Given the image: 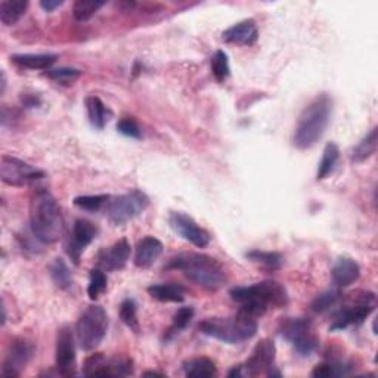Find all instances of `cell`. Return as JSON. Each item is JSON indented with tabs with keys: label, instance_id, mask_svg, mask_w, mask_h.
<instances>
[{
	"label": "cell",
	"instance_id": "obj_1",
	"mask_svg": "<svg viewBox=\"0 0 378 378\" xmlns=\"http://www.w3.org/2000/svg\"><path fill=\"white\" fill-rule=\"evenodd\" d=\"M231 298L238 303L240 314L254 319L263 317L269 309H282L289 305V293L277 281H263L249 286H233Z\"/></svg>",
	"mask_w": 378,
	"mask_h": 378
},
{
	"label": "cell",
	"instance_id": "obj_2",
	"mask_svg": "<svg viewBox=\"0 0 378 378\" xmlns=\"http://www.w3.org/2000/svg\"><path fill=\"white\" fill-rule=\"evenodd\" d=\"M164 269L182 270L184 275L208 291H217L228 281L226 272L216 259L200 253H180L168 260Z\"/></svg>",
	"mask_w": 378,
	"mask_h": 378
},
{
	"label": "cell",
	"instance_id": "obj_3",
	"mask_svg": "<svg viewBox=\"0 0 378 378\" xmlns=\"http://www.w3.org/2000/svg\"><path fill=\"white\" fill-rule=\"evenodd\" d=\"M331 111L333 101L327 94H321L312 99L297 120L293 136L294 147L298 150L315 147L330 124Z\"/></svg>",
	"mask_w": 378,
	"mask_h": 378
},
{
	"label": "cell",
	"instance_id": "obj_4",
	"mask_svg": "<svg viewBox=\"0 0 378 378\" xmlns=\"http://www.w3.org/2000/svg\"><path fill=\"white\" fill-rule=\"evenodd\" d=\"M30 226L36 240L54 244L62 235V215L58 201L48 189L37 191L30 203Z\"/></svg>",
	"mask_w": 378,
	"mask_h": 378
},
{
	"label": "cell",
	"instance_id": "obj_5",
	"mask_svg": "<svg viewBox=\"0 0 378 378\" xmlns=\"http://www.w3.org/2000/svg\"><path fill=\"white\" fill-rule=\"evenodd\" d=\"M198 330L226 344H241L249 342L257 333V321L238 312L233 318H207L200 322Z\"/></svg>",
	"mask_w": 378,
	"mask_h": 378
},
{
	"label": "cell",
	"instance_id": "obj_6",
	"mask_svg": "<svg viewBox=\"0 0 378 378\" xmlns=\"http://www.w3.org/2000/svg\"><path fill=\"white\" fill-rule=\"evenodd\" d=\"M108 331V315L102 306L86 307L75 324V337L85 351L95 350L106 338Z\"/></svg>",
	"mask_w": 378,
	"mask_h": 378
},
{
	"label": "cell",
	"instance_id": "obj_7",
	"mask_svg": "<svg viewBox=\"0 0 378 378\" xmlns=\"http://www.w3.org/2000/svg\"><path fill=\"white\" fill-rule=\"evenodd\" d=\"M343 306L337 310L334 322L331 324V331L346 330L350 325H361L367 319L375 309V294L370 291H356L351 293Z\"/></svg>",
	"mask_w": 378,
	"mask_h": 378
},
{
	"label": "cell",
	"instance_id": "obj_8",
	"mask_svg": "<svg viewBox=\"0 0 378 378\" xmlns=\"http://www.w3.org/2000/svg\"><path fill=\"white\" fill-rule=\"evenodd\" d=\"M278 333L289 342L300 356H310L319 347L314 325L305 318H285L279 322Z\"/></svg>",
	"mask_w": 378,
	"mask_h": 378
},
{
	"label": "cell",
	"instance_id": "obj_9",
	"mask_svg": "<svg viewBox=\"0 0 378 378\" xmlns=\"http://www.w3.org/2000/svg\"><path fill=\"white\" fill-rule=\"evenodd\" d=\"M148 205V195L139 189H133L120 197L111 198L107 204V216L114 226H122L142 215Z\"/></svg>",
	"mask_w": 378,
	"mask_h": 378
},
{
	"label": "cell",
	"instance_id": "obj_10",
	"mask_svg": "<svg viewBox=\"0 0 378 378\" xmlns=\"http://www.w3.org/2000/svg\"><path fill=\"white\" fill-rule=\"evenodd\" d=\"M45 177V172L10 155L0 159V179L10 187H29Z\"/></svg>",
	"mask_w": 378,
	"mask_h": 378
},
{
	"label": "cell",
	"instance_id": "obj_11",
	"mask_svg": "<svg viewBox=\"0 0 378 378\" xmlns=\"http://www.w3.org/2000/svg\"><path fill=\"white\" fill-rule=\"evenodd\" d=\"M86 377H127L133 374V362L126 356L107 359L102 354L89 356L83 363Z\"/></svg>",
	"mask_w": 378,
	"mask_h": 378
},
{
	"label": "cell",
	"instance_id": "obj_12",
	"mask_svg": "<svg viewBox=\"0 0 378 378\" xmlns=\"http://www.w3.org/2000/svg\"><path fill=\"white\" fill-rule=\"evenodd\" d=\"M36 354V346L29 338L18 337L10 342L2 367V377H20Z\"/></svg>",
	"mask_w": 378,
	"mask_h": 378
},
{
	"label": "cell",
	"instance_id": "obj_13",
	"mask_svg": "<svg viewBox=\"0 0 378 378\" xmlns=\"http://www.w3.org/2000/svg\"><path fill=\"white\" fill-rule=\"evenodd\" d=\"M168 225L180 238L187 240L192 245L198 247V249H204V247L210 244V233L198 226L197 221L185 213H170V216H168Z\"/></svg>",
	"mask_w": 378,
	"mask_h": 378
},
{
	"label": "cell",
	"instance_id": "obj_14",
	"mask_svg": "<svg viewBox=\"0 0 378 378\" xmlns=\"http://www.w3.org/2000/svg\"><path fill=\"white\" fill-rule=\"evenodd\" d=\"M275 356H277V347L275 343L269 338L260 340L252 351V356L245 361L242 365L244 375H259V374H268V371L275 367Z\"/></svg>",
	"mask_w": 378,
	"mask_h": 378
},
{
	"label": "cell",
	"instance_id": "obj_15",
	"mask_svg": "<svg viewBox=\"0 0 378 378\" xmlns=\"http://www.w3.org/2000/svg\"><path fill=\"white\" fill-rule=\"evenodd\" d=\"M57 368L61 375L71 377L75 374V343L73 330L70 327L59 328L57 335V351H55Z\"/></svg>",
	"mask_w": 378,
	"mask_h": 378
},
{
	"label": "cell",
	"instance_id": "obj_16",
	"mask_svg": "<svg viewBox=\"0 0 378 378\" xmlns=\"http://www.w3.org/2000/svg\"><path fill=\"white\" fill-rule=\"evenodd\" d=\"M98 235V228L86 219H77L73 226L71 238L67 244V252L75 265H79L80 256L86 250V247L92 244Z\"/></svg>",
	"mask_w": 378,
	"mask_h": 378
},
{
	"label": "cell",
	"instance_id": "obj_17",
	"mask_svg": "<svg viewBox=\"0 0 378 378\" xmlns=\"http://www.w3.org/2000/svg\"><path fill=\"white\" fill-rule=\"evenodd\" d=\"M130 259V244L126 238L117 241L108 249H103L96 256V265L106 272L122 270Z\"/></svg>",
	"mask_w": 378,
	"mask_h": 378
},
{
	"label": "cell",
	"instance_id": "obj_18",
	"mask_svg": "<svg viewBox=\"0 0 378 378\" xmlns=\"http://www.w3.org/2000/svg\"><path fill=\"white\" fill-rule=\"evenodd\" d=\"M259 30L253 20H244L241 22L233 24L232 27L221 33V41L229 45L252 46L257 42Z\"/></svg>",
	"mask_w": 378,
	"mask_h": 378
},
{
	"label": "cell",
	"instance_id": "obj_19",
	"mask_svg": "<svg viewBox=\"0 0 378 378\" xmlns=\"http://www.w3.org/2000/svg\"><path fill=\"white\" fill-rule=\"evenodd\" d=\"M163 250H164L163 242L155 237L148 235L145 238H142L136 245L135 265L140 269L151 268L163 254Z\"/></svg>",
	"mask_w": 378,
	"mask_h": 378
},
{
	"label": "cell",
	"instance_id": "obj_20",
	"mask_svg": "<svg viewBox=\"0 0 378 378\" xmlns=\"http://www.w3.org/2000/svg\"><path fill=\"white\" fill-rule=\"evenodd\" d=\"M361 277V266L356 260L350 257H340L331 269V278L337 286H349Z\"/></svg>",
	"mask_w": 378,
	"mask_h": 378
},
{
	"label": "cell",
	"instance_id": "obj_21",
	"mask_svg": "<svg viewBox=\"0 0 378 378\" xmlns=\"http://www.w3.org/2000/svg\"><path fill=\"white\" fill-rule=\"evenodd\" d=\"M148 293L154 300L163 303H182L185 300V289L180 284H155L148 286Z\"/></svg>",
	"mask_w": 378,
	"mask_h": 378
},
{
	"label": "cell",
	"instance_id": "obj_22",
	"mask_svg": "<svg viewBox=\"0 0 378 378\" xmlns=\"http://www.w3.org/2000/svg\"><path fill=\"white\" fill-rule=\"evenodd\" d=\"M58 59L55 54H21L10 57V61L21 68L27 70H50Z\"/></svg>",
	"mask_w": 378,
	"mask_h": 378
},
{
	"label": "cell",
	"instance_id": "obj_23",
	"mask_svg": "<svg viewBox=\"0 0 378 378\" xmlns=\"http://www.w3.org/2000/svg\"><path fill=\"white\" fill-rule=\"evenodd\" d=\"M86 110L89 115V122L95 129L102 130L111 119V111L107 108L101 98L92 95L86 98Z\"/></svg>",
	"mask_w": 378,
	"mask_h": 378
},
{
	"label": "cell",
	"instance_id": "obj_24",
	"mask_svg": "<svg viewBox=\"0 0 378 378\" xmlns=\"http://www.w3.org/2000/svg\"><path fill=\"white\" fill-rule=\"evenodd\" d=\"M378 143V129L372 127L368 135H365L363 139L358 143V145L351 151V161L354 163H363L368 159H371L377 151Z\"/></svg>",
	"mask_w": 378,
	"mask_h": 378
},
{
	"label": "cell",
	"instance_id": "obj_25",
	"mask_svg": "<svg viewBox=\"0 0 378 378\" xmlns=\"http://www.w3.org/2000/svg\"><path fill=\"white\" fill-rule=\"evenodd\" d=\"M29 8L27 0H3L0 3V21L5 25H15Z\"/></svg>",
	"mask_w": 378,
	"mask_h": 378
},
{
	"label": "cell",
	"instance_id": "obj_26",
	"mask_svg": "<svg viewBox=\"0 0 378 378\" xmlns=\"http://www.w3.org/2000/svg\"><path fill=\"white\" fill-rule=\"evenodd\" d=\"M187 377H215L217 368L212 359L208 358H192L182 363Z\"/></svg>",
	"mask_w": 378,
	"mask_h": 378
},
{
	"label": "cell",
	"instance_id": "obj_27",
	"mask_svg": "<svg viewBox=\"0 0 378 378\" xmlns=\"http://www.w3.org/2000/svg\"><path fill=\"white\" fill-rule=\"evenodd\" d=\"M338 159H340V148H338L334 142H328L322 152V160L318 167L317 179L324 180L325 177H328L333 173Z\"/></svg>",
	"mask_w": 378,
	"mask_h": 378
},
{
	"label": "cell",
	"instance_id": "obj_28",
	"mask_svg": "<svg viewBox=\"0 0 378 378\" xmlns=\"http://www.w3.org/2000/svg\"><path fill=\"white\" fill-rule=\"evenodd\" d=\"M49 275L59 290H68L73 285V273L62 259H55L49 266Z\"/></svg>",
	"mask_w": 378,
	"mask_h": 378
},
{
	"label": "cell",
	"instance_id": "obj_29",
	"mask_svg": "<svg viewBox=\"0 0 378 378\" xmlns=\"http://www.w3.org/2000/svg\"><path fill=\"white\" fill-rule=\"evenodd\" d=\"M247 259L252 260L253 263H257L270 270H277L281 268L284 259L279 253L275 252H263V250H252L245 254Z\"/></svg>",
	"mask_w": 378,
	"mask_h": 378
},
{
	"label": "cell",
	"instance_id": "obj_30",
	"mask_svg": "<svg viewBox=\"0 0 378 378\" xmlns=\"http://www.w3.org/2000/svg\"><path fill=\"white\" fill-rule=\"evenodd\" d=\"M351 367L346 362H324L319 363L315 367V370L312 371V377L317 378H328V377H342L350 374Z\"/></svg>",
	"mask_w": 378,
	"mask_h": 378
},
{
	"label": "cell",
	"instance_id": "obj_31",
	"mask_svg": "<svg viewBox=\"0 0 378 378\" xmlns=\"http://www.w3.org/2000/svg\"><path fill=\"white\" fill-rule=\"evenodd\" d=\"M342 293L337 291V290H330V291H325L322 294H319L314 302H312L310 307L312 310L315 312V314H325V312L328 310H333L334 307L338 306V303L342 302Z\"/></svg>",
	"mask_w": 378,
	"mask_h": 378
},
{
	"label": "cell",
	"instance_id": "obj_32",
	"mask_svg": "<svg viewBox=\"0 0 378 378\" xmlns=\"http://www.w3.org/2000/svg\"><path fill=\"white\" fill-rule=\"evenodd\" d=\"M107 275L106 270L95 268L89 273V286H87V296L90 300H98L99 296L107 290Z\"/></svg>",
	"mask_w": 378,
	"mask_h": 378
},
{
	"label": "cell",
	"instance_id": "obj_33",
	"mask_svg": "<svg viewBox=\"0 0 378 378\" xmlns=\"http://www.w3.org/2000/svg\"><path fill=\"white\" fill-rule=\"evenodd\" d=\"M103 5H106V2H96V0H77L73 6V15L79 22H86L92 18Z\"/></svg>",
	"mask_w": 378,
	"mask_h": 378
},
{
	"label": "cell",
	"instance_id": "obj_34",
	"mask_svg": "<svg viewBox=\"0 0 378 378\" xmlns=\"http://www.w3.org/2000/svg\"><path fill=\"white\" fill-rule=\"evenodd\" d=\"M111 200L110 195H80L74 198V205L85 212H99L103 205H107Z\"/></svg>",
	"mask_w": 378,
	"mask_h": 378
},
{
	"label": "cell",
	"instance_id": "obj_35",
	"mask_svg": "<svg viewBox=\"0 0 378 378\" xmlns=\"http://www.w3.org/2000/svg\"><path fill=\"white\" fill-rule=\"evenodd\" d=\"M120 318L126 327L132 331L139 333V321H138V306L133 298H126L120 305Z\"/></svg>",
	"mask_w": 378,
	"mask_h": 378
},
{
	"label": "cell",
	"instance_id": "obj_36",
	"mask_svg": "<svg viewBox=\"0 0 378 378\" xmlns=\"http://www.w3.org/2000/svg\"><path fill=\"white\" fill-rule=\"evenodd\" d=\"M212 73L219 83L225 82L229 77V74H231L229 58L224 50H217L216 54L212 57Z\"/></svg>",
	"mask_w": 378,
	"mask_h": 378
},
{
	"label": "cell",
	"instance_id": "obj_37",
	"mask_svg": "<svg viewBox=\"0 0 378 378\" xmlns=\"http://www.w3.org/2000/svg\"><path fill=\"white\" fill-rule=\"evenodd\" d=\"M194 314H195L194 307H191V306L180 307L175 314V317H173V324H172V327L168 328V331H167V338H170L175 334L180 333L182 330H185L188 325L191 324V321L194 318Z\"/></svg>",
	"mask_w": 378,
	"mask_h": 378
},
{
	"label": "cell",
	"instance_id": "obj_38",
	"mask_svg": "<svg viewBox=\"0 0 378 378\" xmlns=\"http://www.w3.org/2000/svg\"><path fill=\"white\" fill-rule=\"evenodd\" d=\"M82 75V71L77 68H68V67H61V68H54V70H48L46 77L49 79L59 82V83H71L74 80L79 79Z\"/></svg>",
	"mask_w": 378,
	"mask_h": 378
},
{
	"label": "cell",
	"instance_id": "obj_39",
	"mask_svg": "<svg viewBox=\"0 0 378 378\" xmlns=\"http://www.w3.org/2000/svg\"><path fill=\"white\" fill-rule=\"evenodd\" d=\"M117 130H119V133L127 136V138H133V139H140L142 132L140 127L136 123L135 119L132 117H124L119 123H117Z\"/></svg>",
	"mask_w": 378,
	"mask_h": 378
},
{
	"label": "cell",
	"instance_id": "obj_40",
	"mask_svg": "<svg viewBox=\"0 0 378 378\" xmlns=\"http://www.w3.org/2000/svg\"><path fill=\"white\" fill-rule=\"evenodd\" d=\"M21 102L24 107L27 108H36L41 106V98L36 96V95H22L21 96Z\"/></svg>",
	"mask_w": 378,
	"mask_h": 378
},
{
	"label": "cell",
	"instance_id": "obj_41",
	"mask_svg": "<svg viewBox=\"0 0 378 378\" xmlns=\"http://www.w3.org/2000/svg\"><path fill=\"white\" fill-rule=\"evenodd\" d=\"M64 5V0H42L41 2V6L46 10V12H52L55 10L57 8L62 6Z\"/></svg>",
	"mask_w": 378,
	"mask_h": 378
},
{
	"label": "cell",
	"instance_id": "obj_42",
	"mask_svg": "<svg viewBox=\"0 0 378 378\" xmlns=\"http://www.w3.org/2000/svg\"><path fill=\"white\" fill-rule=\"evenodd\" d=\"M242 375H244L242 365H237L235 368H232V370L228 372V377H242Z\"/></svg>",
	"mask_w": 378,
	"mask_h": 378
},
{
	"label": "cell",
	"instance_id": "obj_43",
	"mask_svg": "<svg viewBox=\"0 0 378 378\" xmlns=\"http://www.w3.org/2000/svg\"><path fill=\"white\" fill-rule=\"evenodd\" d=\"M5 89H6V75L5 73H2V94L5 92Z\"/></svg>",
	"mask_w": 378,
	"mask_h": 378
},
{
	"label": "cell",
	"instance_id": "obj_44",
	"mask_svg": "<svg viewBox=\"0 0 378 378\" xmlns=\"http://www.w3.org/2000/svg\"><path fill=\"white\" fill-rule=\"evenodd\" d=\"M145 375H161L159 372H145Z\"/></svg>",
	"mask_w": 378,
	"mask_h": 378
}]
</instances>
